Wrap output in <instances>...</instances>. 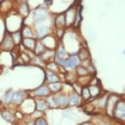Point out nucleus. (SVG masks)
I'll list each match as a JSON object with an SVG mask.
<instances>
[{"label": "nucleus", "instance_id": "1", "mask_svg": "<svg viewBox=\"0 0 125 125\" xmlns=\"http://www.w3.org/2000/svg\"><path fill=\"white\" fill-rule=\"evenodd\" d=\"M52 93L49 89V87L47 84L43 83V84L37 86V88H34L30 92L29 96L31 98H46Z\"/></svg>", "mask_w": 125, "mask_h": 125}, {"label": "nucleus", "instance_id": "2", "mask_svg": "<svg viewBox=\"0 0 125 125\" xmlns=\"http://www.w3.org/2000/svg\"><path fill=\"white\" fill-rule=\"evenodd\" d=\"M81 65V60L77 54H71L67 58L64 59L62 66L66 71L75 70L76 68Z\"/></svg>", "mask_w": 125, "mask_h": 125}, {"label": "nucleus", "instance_id": "3", "mask_svg": "<svg viewBox=\"0 0 125 125\" xmlns=\"http://www.w3.org/2000/svg\"><path fill=\"white\" fill-rule=\"evenodd\" d=\"M16 45L12 39L11 33H7L5 35L4 39L0 44V49L3 51L11 52L15 49Z\"/></svg>", "mask_w": 125, "mask_h": 125}, {"label": "nucleus", "instance_id": "4", "mask_svg": "<svg viewBox=\"0 0 125 125\" xmlns=\"http://www.w3.org/2000/svg\"><path fill=\"white\" fill-rule=\"evenodd\" d=\"M61 74L52 72L49 70H45V80L44 83L46 84H51L54 83L63 82L62 80Z\"/></svg>", "mask_w": 125, "mask_h": 125}, {"label": "nucleus", "instance_id": "5", "mask_svg": "<svg viewBox=\"0 0 125 125\" xmlns=\"http://www.w3.org/2000/svg\"><path fill=\"white\" fill-rule=\"evenodd\" d=\"M58 108H66L69 107V96L63 92L54 94Z\"/></svg>", "mask_w": 125, "mask_h": 125}, {"label": "nucleus", "instance_id": "6", "mask_svg": "<svg viewBox=\"0 0 125 125\" xmlns=\"http://www.w3.org/2000/svg\"><path fill=\"white\" fill-rule=\"evenodd\" d=\"M113 115L120 120H125V102L119 100L113 109Z\"/></svg>", "mask_w": 125, "mask_h": 125}, {"label": "nucleus", "instance_id": "7", "mask_svg": "<svg viewBox=\"0 0 125 125\" xmlns=\"http://www.w3.org/2000/svg\"><path fill=\"white\" fill-rule=\"evenodd\" d=\"M22 109L25 113L31 114L35 111V99L29 96L22 103Z\"/></svg>", "mask_w": 125, "mask_h": 125}, {"label": "nucleus", "instance_id": "8", "mask_svg": "<svg viewBox=\"0 0 125 125\" xmlns=\"http://www.w3.org/2000/svg\"><path fill=\"white\" fill-rule=\"evenodd\" d=\"M119 100V98L115 94H109L105 107V111L108 115H113V109L115 108V105Z\"/></svg>", "mask_w": 125, "mask_h": 125}, {"label": "nucleus", "instance_id": "9", "mask_svg": "<svg viewBox=\"0 0 125 125\" xmlns=\"http://www.w3.org/2000/svg\"><path fill=\"white\" fill-rule=\"evenodd\" d=\"M41 41H42V42L45 45V46L46 47L47 49H48L54 50V51H55L56 48L57 47L59 41H60L58 40L57 38L55 37V35H52V34L45 37Z\"/></svg>", "mask_w": 125, "mask_h": 125}, {"label": "nucleus", "instance_id": "10", "mask_svg": "<svg viewBox=\"0 0 125 125\" xmlns=\"http://www.w3.org/2000/svg\"><path fill=\"white\" fill-rule=\"evenodd\" d=\"M68 96H69V107L77 106L84 102L81 95L77 94L73 90L70 93Z\"/></svg>", "mask_w": 125, "mask_h": 125}, {"label": "nucleus", "instance_id": "11", "mask_svg": "<svg viewBox=\"0 0 125 125\" xmlns=\"http://www.w3.org/2000/svg\"><path fill=\"white\" fill-rule=\"evenodd\" d=\"M36 39L42 40L45 37L49 35H51L52 31L49 27L47 26H41L35 30Z\"/></svg>", "mask_w": 125, "mask_h": 125}, {"label": "nucleus", "instance_id": "12", "mask_svg": "<svg viewBox=\"0 0 125 125\" xmlns=\"http://www.w3.org/2000/svg\"><path fill=\"white\" fill-rule=\"evenodd\" d=\"M35 110L43 113L49 109L47 99L45 98H35Z\"/></svg>", "mask_w": 125, "mask_h": 125}, {"label": "nucleus", "instance_id": "13", "mask_svg": "<svg viewBox=\"0 0 125 125\" xmlns=\"http://www.w3.org/2000/svg\"><path fill=\"white\" fill-rule=\"evenodd\" d=\"M55 55L58 56V57L61 58L62 59H66L70 56V54L67 51L65 46L61 41H59L57 47L56 48Z\"/></svg>", "mask_w": 125, "mask_h": 125}, {"label": "nucleus", "instance_id": "14", "mask_svg": "<svg viewBox=\"0 0 125 125\" xmlns=\"http://www.w3.org/2000/svg\"><path fill=\"white\" fill-rule=\"evenodd\" d=\"M29 96H30L29 94H28L25 91H19V92H14L12 102L16 104H21L25 99H26Z\"/></svg>", "mask_w": 125, "mask_h": 125}, {"label": "nucleus", "instance_id": "15", "mask_svg": "<svg viewBox=\"0 0 125 125\" xmlns=\"http://www.w3.org/2000/svg\"><path fill=\"white\" fill-rule=\"evenodd\" d=\"M37 39L35 38H23L21 45L24 47L25 49L34 51Z\"/></svg>", "mask_w": 125, "mask_h": 125}, {"label": "nucleus", "instance_id": "16", "mask_svg": "<svg viewBox=\"0 0 125 125\" xmlns=\"http://www.w3.org/2000/svg\"><path fill=\"white\" fill-rule=\"evenodd\" d=\"M88 88L90 90V94L92 99L97 98L98 97L100 96L102 92V88L101 86V84H97V85H88Z\"/></svg>", "mask_w": 125, "mask_h": 125}, {"label": "nucleus", "instance_id": "17", "mask_svg": "<svg viewBox=\"0 0 125 125\" xmlns=\"http://www.w3.org/2000/svg\"><path fill=\"white\" fill-rule=\"evenodd\" d=\"M55 56V51L54 50L48 49H47L44 52H43L40 57L43 60L45 64L51 61H54V58Z\"/></svg>", "mask_w": 125, "mask_h": 125}, {"label": "nucleus", "instance_id": "18", "mask_svg": "<svg viewBox=\"0 0 125 125\" xmlns=\"http://www.w3.org/2000/svg\"><path fill=\"white\" fill-rule=\"evenodd\" d=\"M21 31L23 38H35L36 39L35 31L33 30L30 27L25 26L22 28Z\"/></svg>", "mask_w": 125, "mask_h": 125}, {"label": "nucleus", "instance_id": "19", "mask_svg": "<svg viewBox=\"0 0 125 125\" xmlns=\"http://www.w3.org/2000/svg\"><path fill=\"white\" fill-rule=\"evenodd\" d=\"M77 56L81 62L91 58L90 51L86 47H81L78 51Z\"/></svg>", "mask_w": 125, "mask_h": 125}, {"label": "nucleus", "instance_id": "20", "mask_svg": "<svg viewBox=\"0 0 125 125\" xmlns=\"http://www.w3.org/2000/svg\"><path fill=\"white\" fill-rule=\"evenodd\" d=\"M77 75L76 73L75 70H71V71H67L66 73L64 74V79L66 83L72 84L73 83L77 81Z\"/></svg>", "mask_w": 125, "mask_h": 125}, {"label": "nucleus", "instance_id": "21", "mask_svg": "<svg viewBox=\"0 0 125 125\" xmlns=\"http://www.w3.org/2000/svg\"><path fill=\"white\" fill-rule=\"evenodd\" d=\"M47 48L43 44L41 40L37 39L36 41V45H35V49H34V53L36 56H41L44 52L46 51Z\"/></svg>", "mask_w": 125, "mask_h": 125}, {"label": "nucleus", "instance_id": "22", "mask_svg": "<svg viewBox=\"0 0 125 125\" xmlns=\"http://www.w3.org/2000/svg\"><path fill=\"white\" fill-rule=\"evenodd\" d=\"M63 84H64V82H57L49 84L48 86L49 87V89L52 94H56L62 90Z\"/></svg>", "mask_w": 125, "mask_h": 125}, {"label": "nucleus", "instance_id": "23", "mask_svg": "<svg viewBox=\"0 0 125 125\" xmlns=\"http://www.w3.org/2000/svg\"><path fill=\"white\" fill-rule=\"evenodd\" d=\"M81 96L84 102H89L92 100V97L90 94V90L88 88V86H83L81 93Z\"/></svg>", "mask_w": 125, "mask_h": 125}, {"label": "nucleus", "instance_id": "24", "mask_svg": "<svg viewBox=\"0 0 125 125\" xmlns=\"http://www.w3.org/2000/svg\"><path fill=\"white\" fill-rule=\"evenodd\" d=\"M45 68L46 70H51L52 72H56V73H60V70H61V66H58L56 62L54 61H51L48 62L45 65Z\"/></svg>", "mask_w": 125, "mask_h": 125}, {"label": "nucleus", "instance_id": "25", "mask_svg": "<svg viewBox=\"0 0 125 125\" xmlns=\"http://www.w3.org/2000/svg\"><path fill=\"white\" fill-rule=\"evenodd\" d=\"M12 39L14 42V44L16 46H19V45L22 44V42L23 37L21 33V31H15V32H12L11 33Z\"/></svg>", "mask_w": 125, "mask_h": 125}, {"label": "nucleus", "instance_id": "26", "mask_svg": "<svg viewBox=\"0 0 125 125\" xmlns=\"http://www.w3.org/2000/svg\"><path fill=\"white\" fill-rule=\"evenodd\" d=\"M30 64L37 66V67H44V68L46 65L43 60L41 59L40 56H35V57H33L31 60Z\"/></svg>", "mask_w": 125, "mask_h": 125}, {"label": "nucleus", "instance_id": "27", "mask_svg": "<svg viewBox=\"0 0 125 125\" xmlns=\"http://www.w3.org/2000/svg\"><path fill=\"white\" fill-rule=\"evenodd\" d=\"M75 72L78 77H81V76H86L89 75L90 73L88 72V69L85 67H84L82 65H79L76 68Z\"/></svg>", "mask_w": 125, "mask_h": 125}, {"label": "nucleus", "instance_id": "28", "mask_svg": "<svg viewBox=\"0 0 125 125\" xmlns=\"http://www.w3.org/2000/svg\"><path fill=\"white\" fill-rule=\"evenodd\" d=\"M1 115H2L3 119L8 122L12 123L15 120V115H13V113H12V112H10L9 110H7V109L4 110L1 113Z\"/></svg>", "mask_w": 125, "mask_h": 125}, {"label": "nucleus", "instance_id": "29", "mask_svg": "<svg viewBox=\"0 0 125 125\" xmlns=\"http://www.w3.org/2000/svg\"><path fill=\"white\" fill-rule=\"evenodd\" d=\"M46 99H47L48 104H49V109L58 108L54 94H51V95H49V96L46 98Z\"/></svg>", "mask_w": 125, "mask_h": 125}, {"label": "nucleus", "instance_id": "30", "mask_svg": "<svg viewBox=\"0 0 125 125\" xmlns=\"http://www.w3.org/2000/svg\"><path fill=\"white\" fill-rule=\"evenodd\" d=\"M65 33H66L65 28H56L54 35H55V37L57 38L58 41H62V39L64 38Z\"/></svg>", "mask_w": 125, "mask_h": 125}, {"label": "nucleus", "instance_id": "31", "mask_svg": "<svg viewBox=\"0 0 125 125\" xmlns=\"http://www.w3.org/2000/svg\"><path fill=\"white\" fill-rule=\"evenodd\" d=\"M14 94V92L12 90H9L8 92H6V94L3 96L2 98V102L4 104H9L10 102H12V96Z\"/></svg>", "mask_w": 125, "mask_h": 125}, {"label": "nucleus", "instance_id": "32", "mask_svg": "<svg viewBox=\"0 0 125 125\" xmlns=\"http://www.w3.org/2000/svg\"><path fill=\"white\" fill-rule=\"evenodd\" d=\"M20 57L22 59V60L24 61L25 64H30L31 58L30 56L26 52H21V53H20Z\"/></svg>", "mask_w": 125, "mask_h": 125}, {"label": "nucleus", "instance_id": "33", "mask_svg": "<svg viewBox=\"0 0 125 125\" xmlns=\"http://www.w3.org/2000/svg\"><path fill=\"white\" fill-rule=\"evenodd\" d=\"M72 88H73V91H75V92H77V94L81 95V90H82V88L83 86H82L81 84H79L78 83L75 82L73 83L72 84Z\"/></svg>", "mask_w": 125, "mask_h": 125}, {"label": "nucleus", "instance_id": "34", "mask_svg": "<svg viewBox=\"0 0 125 125\" xmlns=\"http://www.w3.org/2000/svg\"><path fill=\"white\" fill-rule=\"evenodd\" d=\"M34 125H48L47 122L43 117H39L38 119H35Z\"/></svg>", "mask_w": 125, "mask_h": 125}, {"label": "nucleus", "instance_id": "35", "mask_svg": "<svg viewBox=\"0 0 125 125\" xmlns=\"http://www.w3.org/2000/svg\"><path fill=\"white\" fill-rule=\"evenodd\" d=\"M81 125H93L92 123H89V122H86V123H83V124Z\"/></svg>", "mask_w": 125, "mask_h": 125}]
</instances>
